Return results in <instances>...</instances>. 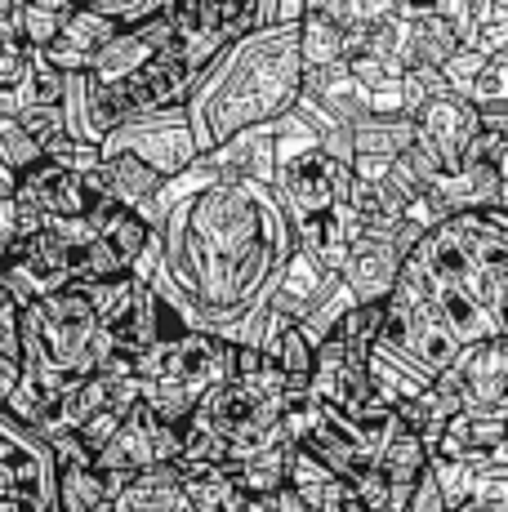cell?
<instances>
[{"instance_id":"cell-1","label":"cell","mask_w":508,"mask_h":512,"mask_svg":"<svg viewBox=\"0 0 508 512\" xmlns=\"http://www.w3.org/2000/svg\"><path fill=\"white\" fill-rule=\"evenodd\" d=\"M299 27H254L197 76V90L183 112H188V130L201 156L237 134L295 112L304 94Z\"/></svg>"},{"instance_id":"cell-2","label":"cell","mask_w":508,"mask_h":512,"mask_svg":"<svg viewBox=\"0 0 508 512\" xmlns=\"http://www.w3.org/2000/svg\"><path fill=\"white\" fill-rule=\"evenodd\" d=\"M0 504L18 512H58L45 486V450L23 437V423L0 410Z\"/></svg>"},{"instance_id":"cell-3","label":"cell","mask_w":508,"mask_h":512,"mask_svg":"<svg viewBox=\"0 0 508 512\" xmlns=\"http://www.w3.org/2000/svg\"><path fill=\"white\" fill-rule=\"evenodd\" d=\"M477 130H482L477 107H468L464 98H455V94L433 98V103L415 116V143L442 165V174H459L464 147L473 143Z\"/></svg>"},{"instance_id":"cell-4","label":"cell","mask_w":508,"mask_h":512,"mask_svg":"<svg viewBox=\"0 0 508 512\" xmlns=\"http://www.w3.org/2000/svg\"><path fill=\"white\" fill-rule=\"evenodd\" d=\"M451 374L464 388V410L508 419V339L473 343L455 357Z\"/></svg>"},{"instance_id":"cell-5","label":"cell","mask_w":508,"mask_h":512,"mask_svg":"<svg viewBox=\"0 0 508 512\" xmlns=\"http://www.w3.org/2000/svg\"><path fill=\"white\" fill-rule=\"evenodd\" d=\"M406 259L397 254V245L379 232H366L348 245L344 268H339V281L348 285L353 303H388L397 290V277H402Z\"/></svg>"},{"instance_id":"cell-6","label":"cell","mask_w":508,"mask_h":512,"mask_svg":"<svg viewBox=\"0 0 508 512\" xmlns=\"http://www.w3.org/2000/svg\"><path fill=\"white\" fill-rule=\"evenodd\" d=\"M397 32L406 72H442L459 54L455 27L437 14V5H397Z\"/></svg>"},{"instance_id":"cell-7","label":"cell","mask_w":508,"mask_h":512,"mask_svg":"<svg viewBox=\"0 0 508 512\" xmlns=\"http://www.w3.org/2000/svg\"><path fill=\"white\" fill-rule=\"evenodd\" d=\"M508 446V419L504 415H477L464 410L442 428L437 446L428 450V459H459V464H491L504 459Z\"/></svg>"},{"instance_id":"cell-8","label":"cell","mask_w":508,"mask_h":512,"mask_svg":"<svg viewBox=\"0 0 508 512\" xmlns=\"http://www.w3.org/2000/svg\"><path fill=\"white\" fill-rule=\"evenodd\" d=\"M339 285V277L330 268H321L317 259L299 245L295 254H290V263H286V272H281V281H277V290H272V303L268 308L277 312L281 321H290V326H299V321L308 317L312 308H317L321 299H326L330 290Z\"/></svg>"},{"instance_id":"cell-9","label":"cell","mask_w":508,"mask_h":512,"mask_svg":"<svg viewBox=\"0 0 508 512\" xmlns=\"http://www.w3.org/2000/svg\"><path fill=\"white\" fill-rule=\"evenodd\" d=\"M304 98H312L317 107H326L330 116L339 121L357 125L361 116H370V103H366V90L353 81L348 63H335V67H317V72H304Z\"/></svg>"},{"instance_id":"cell-10","label":"cell","mask_w":508,"mask_h":512,"mask_svg":"<svg viewBox=\"0 0 508 512\" xmlns=\"http://www.w3.org/2000/svg\"><path fill=\"white\" fill-rule=\"evenodd\" d=\"M410 143H415V121L410 116H361L353 125V152L370 156V161H397Z\"/></svg>"},{"instance_id":"cell-11","label":"cell","mask_w":508,"mask_h":512,"mask_svg":"<svg viewBox=\"0 0 508 512\" xmlns=\"http://www.w3.org/2000/svg\"><path fill=\"white\" fill-rule=\"evenodd\" d=\"M299 54H304V72H317V67H335L348 63V45L344 32L330 23L326 14L317 9V0H308L304 27H299Z\"/></svg>"},{"instance_id":"cell-12","label":"cell","mask_w":508,"mask_h":512,"mask_svg":"<svg viewBox=\"0 0 508 512\" xmlns=\"http://www.w3.org/2000/svg\"><path fill=\"white\" fill-rule=\"evenodd\" d=\"M268 361L277 366L281 379H286L290 397H304L308 383H312V370H317V348H312L304 334H299V326H286L277 339H272Z\"/></svg>"},{"instance_id":"cell-13","label":"cell","mask_w":508,"mask_h":512,"mask_svg":"<svg viewBox=\"0 0 508 512\" xmlns=\"http://www.w3.org/2000/svg\"><path fill=\"white\" fill-rule=\"evenodd\" d=\"M353 308H357V303H353V294H348V285L339 281L335 290H330L326 299H321L317 308H312L308 317L299 321V334H304V339L312 343V348H321V343H326L330 334L339 330V321H344V317H348V312H353Z\"/></svg>"},{"instance_id":"cell-14","label":"cell","mask_w":508,"mask_h":512,"mask_svg":"<svg viewBox=\"0 0 508 512\" xmlns=\"http://www.w3.org/2000/svg\"><path fill=\"white\" fill-rule=\"evenodd\" d=\"M428 477H433L446 512H459L464 504H473V477H477L473 464H459V459H428Z\"/></svg>"},{"instance_id":"cell-15","label":"cell","mask_w":508,"mask_h":512,"mask_svg":"<svg viewBox=\"0 0 508 512\" xmlns=\"http://www.w3.org/2000/svg\"><path fill=\"white\" fill-rule=\"evenodd\" d=\"M473 504H508V464L491 459V464H473Z\"/></svg>"},{"instance_id":"cell-16","label":"cell","mask_w":508,"mask_h":512,"mask_svg":"<svg viewBox=\"0 0 508 512\" xmlns=\"http://www.w3.org/2000/svg\"><path fill=\"white\" fill-rule=\"evenodd\" d=\"M406 512H446L442 495H437V486H433V477H428V472L419 477V486H415V495H410Z\"/></svg>"},{"instance_id":"cell-17","label":"cell","mask_w":508,"mask_h":512,"mask_svg":"<svg viewBox=\"0 0 508 512\" xmlns=\"http://www.w3.org/2000/svg\"><path fill=\"white\" fill-rule=\"evenodd\" d=\"M495 174H500V210L508 214V152L500 156V165H495Z\"/></svg>"},{"instance_id":"cell-18","label":"cell","mask_w":508,"mask_h":512,"mask_svg":"<svg viewBox=\"0 0 508 512\" xmlns=\"http://www.w3.org/2000/svg\"><path fill=\"white\" fill-rule=\"evenodd\" d=\"M459 512H508V504H464Z\"/></svg>"},{"instance_id":"cell-19","label":"cell","mask_w":508,"mask_h":512,"mask_svg":"<svg viewBox=\"0 0 508 512\" xmlns=\"http://www.w3.org/2000/svg\"><path fill=\"white\" fill-rule=\"evenodd\" d=\"M504 464H508V446H504Z\"/></svg>"},{"instance_id":"cell-20","label":"cell","mask_w":508,"mask_h":512,"mask_svg":"<svg viewBox=\"0 0 508 512\" xmlns=\"http://www.w3.org/2000/svg\"><path fill=\"white\" fill-rule=\"evenodd\" d=\"M183 512H188V508H183Z\"/></svg>"}]
</instances>
